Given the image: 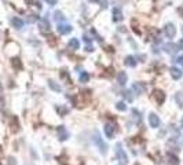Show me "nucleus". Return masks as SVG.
Listing matches in <instances>:
<instances>
[{
	"label": "nucleus",
	"instance_id": "39448f33",
	"mask_svg": "<svg viewBox=\"0 0 183 165\" xmlns=\"http://www.w3.org/2000/svg\"><path fill=\"white\" fill-rule=\"evenodd\" d=\"M94 142L96 143V146L99 147V150H101L102 154H106V151H108V146H106V143L102 140V138L99 136L98 134H95V138H94Z\"/></svg>",
	"mask_w": 183,
	"mask_h": 165
},
{
	"label": "nucleus",
	"instance_id": "6ab92c4d",
	"mask_svg": "<svg viewBox=\"0 0 183 165\" xmlns=\"http://www.w3.org/2000/svg\"><path fill=\"white\" fill-rule=\"evenodd\" d=\"M132 90L136 91L138 95H139V94H143V92H144V87H143L142 84H138V82H135V84L132 85Z\"/></svg>",
	"mask_w": 183,
	"mask_h": 165
},
{
	"label": "nucleus",
	"instance_id": "2eb2a0df",
	"mask_svg": "<svg viewBox=\"0 0 183 165\" xmlns=\"http://www.w3.org/2000/svg\"><path fill=\"white\" fill-rule=\"evenodd\" d=\"M124 63H125L127 66H129V67H135V66H136V59H135L132 55H128V57H125Z\"/></svg>",
	"mask_w": 183,
	"mask_h": 165
},
{
	"label": "nucleus",
	"instance_id": "6e6552de",
	"mask_svg": "<svg viewBox=\"0 0 183 165\" xmlns=\"http://www.w3.org/2000/svg\"><path fill=\"white\" fill-rule=\"evenodd\" d=\"M58 32H59L61 34H67V33H70V32H72V26L69 25V23H59V25H58Z\"/></svg>",
	"mask_w": 183,
	"mask_h": 165
},
{
	"label": "nucleus",
	"instance_id": "473e14b6",
	"mask_svg": "<svg viewBox=\"0 0 183 165\" xmlns=\"http://www.w3.org/2000/svg\"><path fill=\"white\" fill-rule=\"evenodd\" d=\"M181 124H182V128H183V119L181 120Z\"/></svg>",
	"mask_w": 183,
	"mask_h": 165
},
{
	"label": "nucleus",
	"instance_id": "7c9ffc66",
	"mask_svg": "<svg viewBox=\"0 0 183 165\" xmlns=\"http://www.w3.org/2000/svg\"><path fill=\"white\" fill-rule=\"evenodd\" d=\"M178 47H179V50H183V39L179 40V43H178Z\"/></svg>",
	"mask_w": 183,
	"mask_h": 165
},
{
	"label": "nucleus",
	"instance_id": "f257e3e1",
	"mask_svg": "<svg viewBox=\"0 0 183 165\" xmlns=\"http://www.w3.org/2000/svg\"><path fill=\"white\" fill-rule=\"evenodd\" d=\"M116 155H117V161H119V165H127L128 163V155L124 151L121 143H117L116 146Z\"/></svg>",
	"mask_w": 183,
	"mask_h": 165
},
{
	"label": "nucleus",
	"instance_id": "9d476101",
	"mask_svg": "<svg viewBox=\"0 0 183 165\" xmlns=\"http://www.w3.org/2000/svg\"><path fill=\"white\" fill-rule=\"evenodd\" d=\"M58 136H59L61 140H66L69 138V132L66 131L65 127H58Z\"/></svg>",
	"mask_w": 183,
	"mask_h": 165
},
{
	"label": "nucleus",
	"instance_id": "a878e982",
	"mask_svg": "<svg viewBox=\"0 0 183 165\" xmlns=\"http://www.w3.org/2000/svg\"><path fill=\"white\" fill-rule=\"evenodd\" d=\"M36 21H39V17L35 15V14H32V15H29V17H28V22H29V23L36 22Z\"/></svg>",
	"mask_w": 183,
	"mask_h": 165
},
{
	"label": "nucleus",
	"instance_id": "423d86ee",
	"mask_svg": "<svg viewBox=\"0 0 183 165\" xmlns=\"http://www.w3.org/2000/svg\"><path fill=\"white\" fill-rule=\"evenodd\" d=\"M149 124L152 128H158L160 127V119L156 113H150L149 114Z\"/></svg>",
	"mask_w": 183,
	"mask_h": 165
},
{
	"label": "nucleus",
	"instance_id": "f704fd0d",
	"mask_svg": "<svg viewBox=\"0 0 183 165\" xmlns=\"http://www.w3.org/2000/svg\"><path fill=\"white\" fill-rule=\"evenodd\" d=\"M135 165H139V164H135Z\"/></svg>",
	"mask_w": 183,
	"mask_h": 165
},
{
	"label": "nucleus",
	"instance_id": "72a5a7b5",
	"mask_svg": "<svg viewBox=\"0 0 183 165\" xmlns=\"http://www.w3.org/2000/svg\"><path fill=\"white\" fill-rule=\"evenodd\" d=\"M182 33H183V28H182Z\"/></svg>",
	"mask_w": 183,
	"mask_h": 165
},
{
	"label": "nucleus",
	"instance_id": "412c9836",
	"mask_svg": "<svg viewBox=\"0 0 183 165\" xmlns=\"http://www.w3.org/2000/svg\"><path fill=\"white\" fill-rule=\"evenodd\" d=\"M79 80H80V82H87L88 80H90V74H88L87 72H81Z\"/></svg>",
	"mask_w": 183,
	"mask_h": 165
},
{
	"label": "nucleus",
	"instance_id": "c756f323",
	"mask_svg": "<svg viewBox=\"0 0 183 165\" xmlns=\"http://www.w3.org/2000/svg\"><path fill=\"white\" fill-rule=\"evenodd\" d=\"M178 63L181 65V66H183V55H181V57L178 58Z\"/></svg>",
	"mask_w": 183,
	"mask_h": 165
},
{
	"label": "nucleus",
	"instance_id": "7ed1b4c3",
	"mask_svg": "<svg viewBox=\"0 0 183 165\" xmlns=\"http://www.w3.org/2000/svg\"><path fill=\"white\" fill-rule=\"evenodd\" d=\"M39 30L43 34H48L50 33L51 28H50V22H48V19H47V18L40 19V22H39Z\"/></svg>",
	"mask_w": 183,
	"mask_h": 165
},
{
	"label": "nucleus",
	"instance_id": "f3484780",
	"mask_svg": "<svg viewBox=\"0 0 183 165\" xmlns=\"http://www.w3.org/2000/svg\"><path fill=\"white\" fill-rule=\"evenodd\" d=\"M165 51L168 52V54H175L178 50H176V46L175 44H172V43H168L167 46H165Z\"/></svg>",
	"mask_w": 183,
	"mask_h": 165
},
{
	"label": "nucleus",
	"instance_id": "2f4dec72",
	"mask_svg": "<svg viewBox=\"0 0 183 165\" xmlns=\"http://www.w3.org/2000/svg\"><path fill=\"white\" fill-rule=\"evenodd\" d=\"M83 39H84V41H85V43H88V44L91 43V39H90V37H88V36H84V37H83Z\"/></svg>",
	"mask_w": 183,
	"mask_h": 165
},
{
	"label": "nucleus",
	"instance_id": "f8f14e48",
	"mask_svg": "<svg viewBox=\"0 0 183 165\" xmlns=\"http://www.w3.org/2000/svg\"><path fill=\"white\" fill-rule=\"evenodd\" d=\"M123 13H121V10L120 8H113V21L114 22H120V21H123Z\"/></svg>",
	"mask_w": 183,
	"mask_h": 165
},
{
	"label": "nucleus",
	"instance_id": "5701e85b",
	"mask_svg": "<svg viewBox=\"0 0 183 165\" xmlns=\"http://www.w3.org/2000/svg\"><path fill=\"white\" fill-rule=\"evenodd\" d=\"M116 109H117V110H120V111H125L127 110V106H125V103H124V102H117Z\"/></svg>",
	"mask_w": 183,
	"mask_h": 165
},
{
	"label": "nucleus",
	"instance_id": "0eeeda50",
	"mask_svg": "<svg viewBox=\"0 0 183 165\" xmlns=\"http://www.w3.org/2000/svg\"><path fill=\"white\" fill-rule=\"evenodd\" d=\"M103 131H105L106 138H109V139H113V138H114V125H113V124H109V123L105 124Z\"/></svg>",
	"mask_w": 183,
	"mask_h": 165
},
{
	"label": "nucleus",
	"instance_id": "bb28decb",
	"mask_svg": "<svg viewBox=\"0 0 183 165\" xmlns=\"http://www.w3.org/2000/svg\"><path fill=\"white\" fill-rule=\"evenodd\" d=\"M29 2V4H33V6H36L37 8H41V3H40V0H28Z\"/></svg>",
	"mask_w": 183,
	"mask_h": 165
},
{
	"label": "nucleus",
	"instance_id": "f03ea898",
	"mask_svg": "<svg viewBox=\"0 0 183 165\" xmlns=\"http://www.w3.org/2000/svg\"><path fill=\"white\" fill-rule=\"evenodd\" d=\"M164 33H165V36L168 37V39H172V37H175V34H176V28H175V25L173 23H167V25L164 26Z\"/></svg>",
	"mask_w": 183,
	"mask_h": 165
},
{
	"label": "nucleus",
	"instance_id": "cd10ccee",
	"mask_svg": "<svg viewBox=\"0 0 183 165\" xmlns=\"http://www.w3.org/2000/svg\"><path fill=\"white\" fill-rule=\"evenodd\" d=\"M91 2H96L102 6V7H108V0H91Z\"/></svg>",
	"mask_w": 183,
	"mask_h": 165
},
{
	"label": "nucleus",
	"instance_id": "c85d7f7f",
	"mask_svg": "<svg viewBox=\"0 0 183 165\" xmlns=\"http://www.w3.org/2000/svg\"><path fill=\"white\" fill-rule=\"evenodd\" d=\"M46 2L48 3L50 6H55V4H57V3H58V0H46Z\"/></svg>",
	"mask_w": 183,
	"mask_h": 165
},
{
	"label": "nucleus",
	"instance_id": "9b49d317",
	"mask_svg": "<svg viewBox=\"0 0 183 165\" xmlns=\"http://www.w3.org/2000/svg\"><path fill=\"white\" fill-rule=\"evenodd\" d=\"M127 80H128V76H127V73L125 72H119L117 73V82H119L120 85H124L127 82Z\"/></svg>",
	"mask_w": 183,
	"mask_h": 165
},
{
	"label": "nucleus",
	"instance_id": "dca6fc26",
	"mask_svg": "<svg viewBox=\"0 0 183 165\" xmlns=\"http://www.w3.org/2000/svg\"><path fill=\"white\" fill-rule=\"evenodd\" d=\"M67 46H69V48L70 50H79V47H80V43H79V40L77 39H70L69 40V43H67Z\"/></svg>",
	"mask_w": 183,
	"mask_h": 165
},
{
	"label": "nucleus",
	"instance_id": "1a4fd4ad",
	"mask_svg": "<svg viewBox=\"0 0 183 165\" xmlns=\"http://www.w3.org/2000/svg\"><path fill=\"white\" fill-rule=\"evenodd\" d=\"M171 77L173 78V80H179V78L183 76V72L181 69H178V67H171Z\"/></svg>",
	"mask_w": 183,
	"mask_h": 165
},
{
	"label": "nucleus",
	"instance_id": "ddd939ff",
	"mask_svg": "<svg viewBox=\"0 0 183 165\" xmlns=\"http://www.w3.org/2000/svg\"><path fill=\"white\" fill-rule=\"evenodd\" d=\"M11 23H13V26L15 29H22L23 28V21L18 18V17H14V18H11Z\"/></svg>",
	"mask_w": 183,
	"mask_h": 165
},
{
	"label": "nucleus",
	"instance_id": "4468645a",
	"mask_svg": "<svg viewBox=\"0 0 183 165\" xmlns=\"http://www.w3.org/2000/svg\"><path fill=\"white\" fill-rule=\"evenodd\" d=\"M167 158H168V163H169V165H179V164H181V163H179V158L176 157L175 154H172V153H168Z\"/></svg>",
	"mask_w": 183,
	"mask_h": 165
},
{
	"label": "nucleus",
	"instance_id": "b1692460",
	"mask_svg": "<svg viewBox=\"0 0 183 165\" xmlns=\"http://www.w3.org/2000/svg\"><path fill=\"white\" fill-rule=\"evenodd\" d=\"M13 66L15 67V69H22V65H21V61L18 58H14L13 59Z\"/></svg>",
	"mask_w": 183,
	"mask_h": 165
},
{
	"label": "nucleus",
	"instance_id": "393cba45",
	"mask_svg": "<svg viewBox=\"0 0 183 165\" xmlns=\"http://www.w3.org/2000/svg\"><path fill=\"white\" fill-rule=\"evenodd\" d=\"M131 94H132L131 91H125V94H124V96H125V99H127L128 102H132V101H134V96H132Z\"/></svg>",
	"mask_w": 183,
	"mask_h": 165
},
{
	"label": "nucleus",
	"instance_id": "20e7f679",
	"mask_svg": "<svg viewBox=\"0 0 183 165\" xmlns=\"http://www.w3.org/2000/svg\"><path fill=\"white\" fill-rule=\"evenodd\" d=\"M152 96H153V99L156 101L157 105H161V103H164V101H165V94L161 90H154Z\"/></svg>",
	"mask_w": 183,
	"mask_h": 165
},
{
	"label": "nucleus",
	"instance_id": "4be33fe9",
	"mask_svg": "<svg viewBox=\"0 0 183 165\" xmlns=\"http://www.w3.org/2000/svg\"><path fill=\"white\" fill-rule=\"evenodd\" d=\"M175 101H176V103H178L181 107H183V94L182 92H178L175 95Z\"/></svg>",
	"mask_w": 183,
	"mask_h": 165
},
{
	"label": "nucleus",
	"instance_id": "aec40b11",
	"mask_svg": "<svg viewBox=\"0 0 183 165\" xmlns=\"http://www.w3.org/2000/svg\"><path fill=\"white\" fill-rule=\"evenodd\" d=\"M54 19L55 21H58V22H63L65 21V17H63V13L62 11H55V14H54Z\"/></svg>",
	"mask_w": 183,
	"mask_h": 165
},
{
	"label": "nucleus",
	"instance_id": "a211bd4d",
	"mask_svg": "<svg viewBox=\"0 0 183 165\" xmlns=\"http://www.w3.org/2000/svg\"><path fill=\"white\" fill-rule=\"evenodd\" d=\"M48 85H50V88H51L52 91H55V92H61V85L58 84V82H55V81H48Z\"/></svg>",
	"mask_w": 183,
	"mask_h": 165
}]
</instances>
